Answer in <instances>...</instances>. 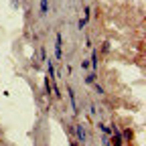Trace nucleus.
Wrapping results in <instances>:
<instances>
[{"label": "nucleus", "instance_id": "f257e3e1", "mask_svg": "<svg viewBox=\"0 0 146 146\" xmlns=\"http://www.w3.org/2000/svg\"><path fill=\"white\" fill-rule=\"evenodd\" d=\"M55 59H63V35L57 33L55 36Z\"/></svg>", "mask_w": 146, "mask_h": 146}, {"label": "nucleus", "instance_id": "f03ea898", "mask_svg": "<svg viewBox=\"0 0 146 146\" xmlns=\"http://www.w3.org/2000/svg\"><path fill=\"white\" fill-rule=\"evenodd\" d=\"M73 134H75V138H77L79 144H85V142H87V134H85V130H83V124H77L75 128H73Z\"/></svg>", "mask_w": 146, "mask_h": 146}, {"label": "nucleus", "instance_id": "7ed1b4c3", "mask_svg": "<svg viewBox=\"0 0 146 146\" xmlns=\"http://www.w3.org/2000/svg\"><path fill=\"white\" fill-rule=\"evenodd\" d=\"M67 96H69V104H71V110L73 114H79V108H77V102H75V91H73V87H67Z\"/></svg>", "mask_w": 146, "mask_h": 146}, {"label": "nucleus", "instance_id": "20e7f679", "mask_svg": "<svg viewBox=\"0 0 146 146\" xmlns=\"http://www.w3.org/2000/svg\"><path fill=\"white\" fill-rule=\"evenodd\" d=\"M98 63H100V51H94L91 53V59H89L91 71H98Z\"/></svg>", "mask_w": 146, "mask_h": 146}, {"label": "nucleus", "instance_id": "39448f33", "mask_svg": "<svg viewBox=\"0 0 146 146\" xmlns=\"http://www.w3.org/2000/svg\"><path fill=\"white\" fill-rule=\"evenodd\" d=\"M112 140H110V144H116V146H120V144H124V140H122V134L118 132V130H114V134L110 136Z\"/></svg>", "mask_w": 146, "mask_h": 146}, {"label": "nucleus", "instance_id": "423d86ee", "mask_svg": "<svg viewBox=\"0 0 146 146\" xmlns=\"http://www.w3.org/2000/svg\"><path fill=\"white\" fill-rule=\"evenodd\" d=\"M47 75L51 77V81H55V65H53V61H49V59H47Z\"/></svg>", "mask_w": 146, "mask_h": 146}, {"label": "nucleus", "instance_id": "0eeeda50", "mask_svg": "<svg viewBox=\"0 0 146 146\" xmlns=\"http://www.w3.org/2000/svg\"><path fill=\"white\" fill-rule=\"evenodd\" d=\"M132 138H134V132L130 130V128H128V130H124V134H122V140H124V142H130Z\"/></svg>", "mask_w": 146, "mask_h": 146}, {"label": "nucleus", "instance_id": "6e6552de", "mask_svg": "<svg viewBox=\"0 0 146 146\" xmlns=\"http://www.w3.org/2000/svg\"><path fill=\"white\" fill-rule=\"evenodd\" d=\"M96 79H98V71H91V73H87L85 83H96Z\"/></svg>", "mask_w": 146, "mask_h": 146}, {"label": "nucleus", "instance_id": "1a4fd4ad", "mask_svg": "<svg viewBox=\"0 0 146 146\" xmlns=\"http://www.w3.org/2000/svg\"><path fill=\"white\" fill-rule=\"evenodd\" d=\"M41 14H47L49 12V0H41Z\"/></svg>", "mask_w": 146, "mask_h": 146}, {"label": "nucleus", "instance_id": "9d476101", "mask_svg": "<svg viewBox=\"0 0 146 146\" xmlns=\"http://www.w3.org/2000/svg\"><path fill=\"white\" fill-rule=\"evenodd\" d=\"M94 91H96L98 96H106V89H104L100 83H96V85H94Z\"/></svg>", "mask_w": 146, "mask_h": 146}, {"label": "nucleus", "instance_id": "9b49d317", "mask_svg": "<svg viewBox=\"0 0 146 146\" xmlns=\"http://www.w3.org/2000/svg\"><path fill=\"white\" fill-rule=\"evenodd\" d=\"M87 23H89V18H81V21L77 23V29H79V31H83V29L87 27Z\"/></svg>", "mask_w": 146, "mask_h": 146}, {"label": "nucleus", "instance_id": "f8f14e48", "mask_svg": "<svg viewBox=\"0 0 146 146\" xmlns=\"http://www.w3.org/2000/svg\"><path fill=\"white\" fill-rule=\"evenodd\" d=\"M39 55H41V57H39L41 61H47V59H49V57H47V49H45V47H41V51H39Z\"/></svg>", "mask_w": 146, "mask_h": 146}, {"label": "nucleus", "instance_id": "ddd939ff", "mask_svg": "<svg viewBox=\"0 0 146 146\" xmlns=\"http://www.w3.org/2000/svg\"><path fill=\"white\" fill-rule=\"evenodd\" d=\"M98 126H100V130H102L104 134H110V132H112V128H108L106 124H98Z\"/></svg>", "mask_w": 146, "mask_h": 146}, {"label": "nucleus", "instance_id": "4468645a", "mask_svg": "<svg viewBox=\"0 0 146 146\" xmlns=\"http://www.w3.org/2000/svg\"><path fill=\"white\" fill-rule=\"evenodd\" d=\"M43 87H45V94L49 96V94H51V85H49V77L45 79V83H43Z\"/></svg>", "mask_w": 146, "mask_h": 146}, {"label": "nucleus", "instance_id": "2eb2a0df", "mask_svg": "<svg viewBox=\"0 0 146 146\" xmlns=\"http://www.w3.org/2000/svg\"><path fill=\"white\" fill-rule=\"evenodd\" d=\"M89 112H91V114H94V116L98 114V108H96V104H89Z\"/></svg>", "mask_w": 146, "mask_h": 146}, {"label": "nucleus", "instance_id": "dca6fc26", "mask_svg": "<svg viewBox=\"0 0 146 146\" xmlns=\"http://www.w3.org/2000/svg\"><path fill=\"white\" fill-rule=\"evenodd\" d=\"M87 67H89V59H83L81 61V69H87Z\"/></svg>", "mask_w": 146, "mask_h": 146}, {"label": "nucleus", "instance_id": "f3484780", "mask_svg": "<svg viewBox=\"0 0 146 146\" xmlns=\"http://www.w3.org/2000/svg\"><path fill=\"white\" fill-rule=\"evenodd\" d=\"M83 12H85V18H89V12H91V8H89V6H83Z\"/></svg>", "mask_w": 146, "mask_h": 146}, {"label": "nucleus", "instance_id": "a211bd4d", "mask_svg": "<svg viewBox=\"0 0 146 146\" xmlns=\"http://www.w3.org/2000/svg\"><path fill=\"white\" fill-rule=\"evenodd\" d=\"M12 2V8H18V0H10Z\"/></svg>", "mask_w": 146, "mask_h": 146}]
</instances>
